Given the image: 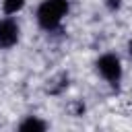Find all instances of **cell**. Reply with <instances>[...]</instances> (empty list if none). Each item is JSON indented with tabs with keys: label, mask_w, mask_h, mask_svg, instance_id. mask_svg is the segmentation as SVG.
Listing matches in <instances>:
<instances>
[{
	"label": "cell",
	"mask_w": 132,
	"mask_h": 132,
	"mask_svg": "<svg viewBox=\"0 0 132 132\" xmlns=\"http://www.w3.org/2000/svg\"><path fill=\"white\" fill-rule=\"evenodd\" d=\"M66 10H68V0H45L37 10V21L43 29L52 31L60 25Z\"/></svg>",
	"instance_id": "1"
},
{
	"label": "cell",
	"mask_w": 132,
	"mask_h": 132,
	"mask_svg": "<svg viewBox=\"0 0 132 132\" xmlns=\"http://www.w3.org/2000/svg\"><path fill=\"white\" fill-rule=\"evenodd\" d=\"M97 70H99L101 76H103L107 82H111V85H116V82L120 80V76H122L120 60H118V56H113V54L101 56V58L97 60Z\"/></svg>",
	"instance_id": "2"
},
{
	"label": "cell",
	"mask_w": 132,
	"mask_h": 132,
	"mask_svg": "<svg viewBox=\"0 0 132 132\" xmlns=\"http://www.w3.org/2000/svg\"><path fill=\"white\" fill-rule=\"evenodd\" d=\"M16 41H19V27H16V23L10 21V19L0 21V47L2 50L12 47Z\"/></svg>",
	"instance_id": "3"
},
{
	"label": "cell",
	"mask_w": 132,
	"mask_h": 132,
	"mask_svg": "<svg viewBox=\"0 0 132 132\" xmlns=\"http://www.w3.org/2000/svg\"><path fill=\"white\" fill-rule=\"evenodd\" d=\"M19 128H21V130H45V124L39 122V120H35V118H29V120H25Z\"/></svg>",
	"instance_id": "4"
},
{
	"label": "cell",
	"mask_w": 132,
	"mask_h": 132,
	"mask_svg": "<svg viewBox=\"0 0 132 132\" xmlns=\"http://www.w3.org/2000/svg\"><path fill=\"white\" fill-rule=\"evenodd\" d=\"M23 4H25V0H4V12L14 14V12H19L23 8Z\"/></svg>",
	"instance_id": "5"
},
{
	"label": "cell",
	"mask_w": 132,
	"mask_h": 132,
	"mask_svg": "<svg viewBox=\"0 0 132 132\" xmlns=\"http://www.w3.org/2000/svg\"><path fill=\"white\" fill-rule=\"evenodd\" d=\"M120 2L122 0H105V4L111 8V10H116V8H120Z\"/></svg>",
	"instance_id": "6"
},
{
	"label": "cell",
	"mask_w": 132,
	"mask_h": 132,
	"mask_svg": "<svg viewBox=\"0 0 132 132\" xmlns=\"http://www.w3.org/2000/svg\"><path fill=\"white\" fill-rule=\"evenodd\" d=\"M130 54H132V41H130Z\"/></svg>",
	"instance_id": "7"
}]
</instances>
